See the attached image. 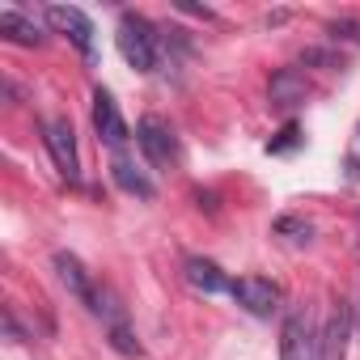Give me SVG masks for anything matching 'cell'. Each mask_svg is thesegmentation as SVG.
I'll list each match as a JSON object with an SVG mask.
<instances>
[{"instance_id":"obj_1","label":"cell","mask_w":360,"mask_h":360,"mask_svg":"<svg viewBox=\"0 0 360 360\" xmlns=\"http://www.w3.org/2000/svg\"><path fill=\"white\" fill-rule=\"evenodd\" d=\"M115 39H119L123 60H127L136 72H153V68H157V60H161V39H157V30H153L140 13H123Z\"/></svg>"},{"instance_id":"obj_2","label":"cell","mask_w":360,"mask_h":360,"mask_svg":"<svg viewBox=\"0 0 360 360\" xmlns=\"http://www.w3.org/2000/svg\"><path fill=\"white\" fill-rule=\"evenodd\" d=\"M136 144H140V153H144L153 165H174V161H178V136H174V127H169L165 119H157V115H144V119H140Z\"/></svg>"},{"instance_id":"obj_3","label":"cell","mask_w":360,"mask_h":360,"mask_svg":"<svg viewBox=\"0 0 360 360\" xmlns=\"http://www.w3.org/2000/svg\"><path fill=\"white\" fill-rule=\"evenodd\" d=\"M43 140H47V148H51L56 169L68 178V183H77V178H81V157H77V136H72V123H68V119H51Z\"/></svg>"},{"instance_id":"obj_4","label":"cell","mask_w":360,"mask_h":360,"mask_svg":"<svg viewBox=\"0 0 360 360\" xmlns=\"http://www.w3.org/2000/svg\"><path fill=\"white\" fill-rule=\"evenodd\" d=\"M229 292H233L238 305H242L246 314H255V318H267V314L276 309V301H280V284L267 280V276H242V280H233Z\"/></svg>"},{"instance_id":"obj_5","label":"cell","mask_w":360,"mask_h":360,"mask_svg":"<svg viewBox=\"0 0 360 360\" xmlns=\"http://www.w3.org/2000/svg\"><path fill=\"white\" fill-rule=\"evenodd\" d=\"M43 18H47V26H51L56 34L72 39L85 56H94V22H89L81 9H72V5H51Z\"/></svg>"},{"instance_id":"obj_6","label":"cell","mask_w":360,"mask_h":360,"mask_svg":"<svg viewBox=\"0 0 360 360\" xmlns=\"http://www.w3.org/2000/svg\"><path fill=\"white\" fill-rule=\"evenodd\" d=\"M56 271H60L64 288H68V292H72L81 305H89V309H94V301H98V284H94V276L85 271V263H81L77 255L60 250V255H56Z\"/></svg>"},{"instance_id":"obj_7","label":"cell","mask_w":360,"mask_h":360,"mask_svg":"<svg viewBox=\"0 0 360 360\" xmlns=\"http://www.w3.org/2000/svg\"><path fill=\"white\" fill-rule=\"evenodd\" d=\"M94 127H98V136H102L110 148H119V144L127 140V123H123V115H119V102H115L106 89H94Z\"/></svg>"},{"instance_id":"obj_8","label":"cell","mask_w":360,"mask_h":360,"mask_svg":"<svg viewBox=\"0 0 360 360\" xmlns=\"http://www.w3.org/2000/svg\"><path fill=\"white\" fill-rule=\"evenodd\" d=\"M314 352V339H309V318L301 309H292L284 318V330H280V360H309Z\"/></svg>"},{"instance_id":"obj_9","label":"cell","mask_w":360,"mask_h":360,"mask_svg":"<svg viewBox=\"0 0 360 360\" xmlns=\"http://www.w3.org/2000/svg\"><path fill=\"white\" fill-rule=\"evenodd\" d=\"M110 178L119 183V191H127V195H136V200H153V195H157L153 178H148L144 169H136V161H127L123 153L110 161Z\"/></svg>"},{"instance_id":"obj_10","label":"cell","mask_w":360,"mask_h":360,"mask_svg":"<svg viewBox=\"0 0 360 360\" xmlns=\"http://www.w3.org/2000/svg\"><path fill=\"white\" fill-rule=\"evenodd\" d=\"M347 330H352V305L339 301L330 322H326V335H322V360H343L347 352Z\"/></svg>"},{"instance_id":"obj_11","label":"cell","mask_w":360,"mask_h":360,"mask_svg":"<svg viewBox=\"0 0 360 360\" xmlns=\"http://www.w3.org/2000/svg\"><path fill=\"white\" fill-rule=\"evenodd\" d=\"M309 98V81H305V72H297V68H280L276 77H271V102L276 106H301Z\"/></svg>"},{"instance_id":"obj_12","label":"cell","mask_w":360,"mask_h":360,"mask_svg":"<svg viewBox=\"0 0 360 360\" xmlns=\"http://www.w3.org/2000/svg\"><path fill=\"white\" fill-rule=\"evenodd\" d=\"M187 284L200 288V292H225V288H233V280L212 259H187Z\"/></svg>"},{"instance_id":"obj_13","label":"cell","mask_w":360,"mask_h":360,"mask_svg":"<svg viewBox=\"0 0 360 360\" xmlns=\"http://www.w3.org/2000/svg\"><path fill=\"white\" fill-rule=\"evenodd\" d=\"M0 34H5L9 43H18V47H39V43H43L34 18H26V13H18V9H5V13H0Z\"/></svg>"},{"instance_id":"obj_14","label":"cell","mask_w":360,"mask_h":360,"mask_svg":"<svg viewBox=\"0 0 360 360\" xmlns=\"http://www.w3.org/2000/svg\"><path fill=\"white\" fill-rule=\"evenodd\" d=\"M110 347H115V352H123V356H140V339L131 335V326H127V318L110 326Z\"/></svg>"},{"instance_id":"obj_15","label":"cell","mask_w":360,"mask_h":360,"mask_svg":"<svg viewBox=\"0 0 360 360\" xmlns=\"http://www.w3.org/2000/svg\"><path fill=\"white\" fill-rule=\"evenodd\" d=\"M330 39H343V43H360V18H330Z\"/></svg>"},{"instance_id":"obj_16","label":"cell","mask_w":360,"mask_h":360,"mask_svg":"<svg viewBox=\"0 0 360 360\" xmlns=\"http://www.w3.org/2000/svg\"><path fill=\"white\" fill-rule=\"evenodd\" d=\"M276 233H288L292 242H305V238L314 233V225L301 221V217H280V221H276Z\"/></svg>"},{"instance_id":"obj_17","label":"cell","mask_w":360,"mask_h":360,"mask_svg":"<svg viewBox=\"0 0 360 360\" xmlns=\"http://www.w3.org/2000/svg\"><path fill=\"white\" fill-rule=\"evenodd\" d=\"M297 140H301V131H297V123H288V127L280 131V140L267 144V153H288V148H297Z\"/></svg>"},{"instance_id":"obj_18","label":"cell","mask_w":360,"mask_h":360,"mask_svg":"<svg viewBox=\"0 0 360 360\" xmlns=\"http://www.w3.org/2000/svg\"><path fill=\"white\" fill-rule=\"evenodd\" d=\"M301 64H322V68H343V56H330V51H305Z\"/></svg>"}]
</instances>
